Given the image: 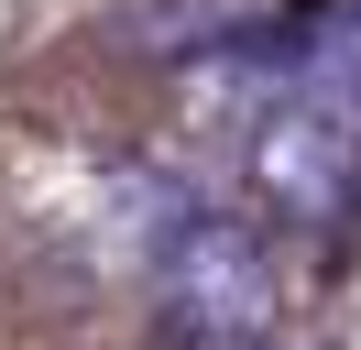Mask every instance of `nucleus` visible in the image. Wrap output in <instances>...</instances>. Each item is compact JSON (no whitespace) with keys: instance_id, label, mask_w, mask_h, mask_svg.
<instances>
[{"instance_id":"f03ea898","label":"nucleus","mask_w":361,"mask_h":350,"mask_svg":"<svg viewBox=\"0 0 361 350\" xmlns=\"http://www.w3.org/2000/svg\"><path fill=\"white\" fill-rule=\"evenodd\" d=\"M241 164H252V197H263L285 230H339V219L361 208V121H339V109H317V99H274L263 121H252Z\"/></svg>"},{"instance_id":"f257e3e1","label":"nucleus","mask_w":361,"mask_h":350,"mask_svg":"<svg viewBox=\"0 0 361 350\" xmlns=\"http://www.w3.org/2000/svg\"><path fill=\"white\" fill-rule=\"evenodd\" d=\"M154 318L176 350H274L285 339V262L252 219H186L154 262Z\"/></svg>"}]
</instances>
